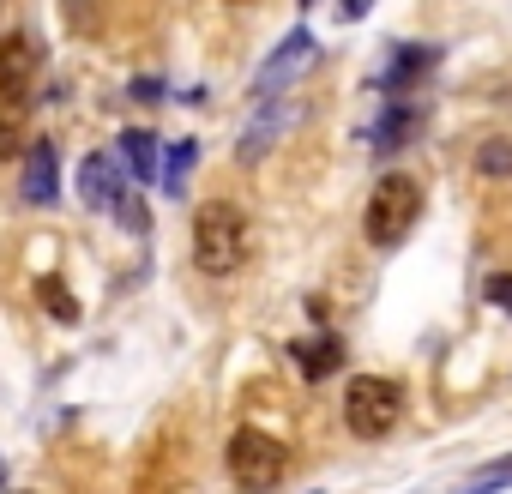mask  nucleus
Here are the masks:
<instances>
[{"label":"nucleus","mask_w":512,"mask_h":494,"mask_svg":"<svg viewBox=\"0 0 512 494\" xmlns=\"http://www.w3.org/2000/svg\"><path fill=\"white\" fill-rule=\"evenodd\" d=\"M193 266L205 278H235L247 266V217L229 199H211L193 211Z\"/></svg>","instance_id":"nucleus-1"},{"label":"nucleus","mask_w":512,"mask_h":494,"mask_svg":"<svg viewBox=\"0 0 512 494\" xmlns=\"http://www.w3.org/2000/svg\"><path fill=\"white\" fill-rule=\"evenodd\" d=\"M416 217H422V181L404 175V169H392V175H380L374 193H368L362 235H368V247H398V241L416 229Z\"/></svg>","instance_id":"nucleus-2"},{"label":"nucleus","mask_w":512,"mask_h":494,"mask_svg":"<svg viewBox=\"0 0 512 494\" xmlns=\"http://www.w3.org/2000/svg\"><path fill=\"white\" fill-rule=\"evenodd\" d=\"M229 476L241 494H272L290 476V446L266 428H235L229 434Z\"/></svg>","instance_id":"nucleus-3"},{"label":"nucleus","mask_w":512,"mask_h":494,"mask_svg":"<svg viewBox=\"0 0 512 494\" xmlns=\"http://www.w3.org/2000/svg\"><path fill=\"white\" fill-rule=\"evenodd\" d=\"M398 410H404V392L386 374H356L344 386V428L356 440H386L398 428Z\"/></svg>","instance_id":"nucleus-4"},{"label":"nucleus","mask_w":512,"mask_h":494,"mask_svg":"<svg viewBox=\"0 0 512 494\" xmlns=\"http://www.w3.org/2000/svg\"><path fill=\"white\" fill-rule=\"evenodd\" d=\"M37 67H43V43L31 31H13L0 43V103H25V91L37 85Z\"/></svg>","instance_id":"nucleus-5"},{"label":"nucleus","mask_w":512,"mask_h":494,"mask_svg":"<svg viewBox=\"0 0 512 494\" xmlns=\"http://www.w3.org/2000/svg\"><path fill=\"white\" fill-rule=\"evenodd\" d=\"M79 199H85L91 211H115V205L127 199V169H121L115 151H91V157L79 163Z\"/></svg>","instance_id":"nucleus-6"},{"label":"nucleus","mask_w":512,"mask_h":494,"mask_svg":"<svg viewBox=\"0 0 512 494\" xmlns=\"http://www.w3.org/2000/svg\"><path fill=\"white\" fill-rule=\"evenodd\" d=\"M308 61H314V37L296 25V31H290V37L272 49V61L260 67V79H253V97H278V91H284V85H290V79H296Z\"/></svg>","instance_id":"nucleus-7"},{"label":"nucleus","mask_w":512,"mask_h":494,"mask_svg":"<svg viewBox=\"0 0 512 494\" xmlns=\"http://www.w3.org/2000/svg\"><path fill=\"white\" fill-rule=\"evenodd\" d=\"M55 193H61V151H55V139H37L25 151V169H19V199L25 205H55Z\"/></svg>","instance_id":"nucleus-8"},{"label":"nucleus","mask_w":512,"mask_h":494,"mask_svg":"<svg viewBox=\"0 0 512 494\" xmlns=\"http://www.w3.org/2000/svg\"><path fill=\"white\" fill-rule=\"evenodd\" d=\"M290 121H296V103H266L260 115L247 121V133L235 139V163H241V169H247V163H260V157L284 139V127H290Z\"/></svg>","instance_id":"nucleus-9"},{"label":"nucleus","mask_w":512,"mask_h":494,"mask_svg":"<svg viewBox=\"0 0 512 494\" xmlns=\"http://www.w3.org/2000/svg\"><path fill=\"white\" fill-rule=\"evenodd\" d=\"M416 133H422V109H416V103H392V109L374 121V157H398Z\"/></svg>","instance_id":"nucleus-10"},{"label":"nucleus","mask_w":512,"mask_h":494,"mask_svg":"<svg viewBox=\"0 0 512 494\" xmlns=\"http://www.w3.org/2000/svg\"><path fill=\"white\" fill-rule=\"evenodd\" d=\"M434 61H440V55H434L428 43H398V49L386 55V73H380V85H386V91H404V85H416V79H422Z\"/></svg>","instance_id":"nucleus-11"},{"label":"nucleus","mask_w":512,"mask_h":494,"mask_svg":"<svg viewBox=\"0 0 512 494\" xmlns=\"http://www.w3.org/2000/svg\"><path fill=\"white\" fill-rule=\"evenodd\" d=\"M115 157H121V169L139 175V181H157V169H163V145H157L145 127H127L121 145H115Z\"/></svg>","instance_id":"nucleus-12"},{"label":"nucleus","mask_w":512,"mask_h":494,"mask_svg":"<svg viewBox=\"0 0 512 494\" xmlns=\"http://www.w3.org/2000/svg\"><path fill=\"white\" fill-rule=\"evenodd\" d=\"M290 356H296V368H302L308 380H326V374L344 368V338L320 332V338H308V344H290Z\"/></svg>","instance_id":"nucleus-13"},{"label":"nucleus","mask_w":512,"mask_h":494,"mask_svg":"<svg viewBox=\"0 0 512 494\" xmlns=\"http://www.w3.org/2000/svg\"><path fill=\"white\" fill-rule=\"evenodd\" d=\"M19 151H31V115L25 103H0V163H13Z\"/></svg>","instance_id":"nucleus-14"},{"label":"nucleus","mask_w":512,"mask_h":494,"mask_svg":"<svg viewBox=\"0 0 512 494\" xmlns=\"http://www.w3.org/2000/svg\"><path fill=\"white\" fill-rule=\"evenodd\" d=\"M193 157H199V145H193V139H175V145L163 151V169H157L163 193H181V187H187V169H193Z\"/></svg>","instance_id":"nucleus-15"},{"label":"nucleus","mask_w":512,"mask_h":494,"mask_svg":"<svg viewBox=\"0 0 512 494\" xmlns=\"http://www.w3.org/2000/svg\"><path fill=\"white\" fill-rule=\"evenodd\" d=\"M37 302H43V314H49V320H61V326H73V320H79V302H73V290H67L61 278H37Z\"/></svg>","instance_id":"nucleus-16"},{"label":"nucleus","mask_w":512,"mask_h":494,"mask_svg":"<svg viewBox=\"0 0 512 494\" xmlns=\"http://www.w3.org/2000/svg\"><path fill=\"white\" fill-rule=\"evenodd\" d=\"M476 175H488V181H506L512 175V139L506 133H494V139L476 145Z\"/></svg>","instance_id":"nucleus-17"},{"label":"nucleus","mask_w":512,"mask_h":494,"mask_svg":"<svg viewBox=\"0 0 512 494\" xmlns=\"http://www.w3.org/2000/svg\"><path fill=\"white\" fill-rule=\"evenodd\" d=\"M61 13H67V31H73V37H97L103 0H61Z\"/></svg>","instance_id":"nucleus-18"},{"label":"nucleus","mask_w":512,"mask_h":494,"mask_svg":"<svg viewBox=\"0 0 512 494\" xmlns=\"http://www.w3.org/2000/svg\"><path fill=\"white\" fill-rule=\"evenodd\" d=\"M115 217H121V229H133V235H145V229H151V217H145V205H139L133 193L115 205Z\"/></svg>","instance_id":"nucleus-19"},{"label":"nucleus","mask_w":512,"mask_h":494,"mask_svg":"<svg viewBox=\"0 0 512 494\" xmlns=\"http://www.w3.org/2000/svg\"><path fill=\"white\" fill-rule=\"evenodd\" d=\"M482 296H488L494 308H506V314H512V272H494V278L482 284Z\"/></svg>","instance_id":"nucleus-20"},{"label":"nucleus","mask_w":512,"mask_h":494,"mask_svg":"<svg viewBox=\"0 0 512 494\" xmlns=\"http://www.w3.org/2000/svg\"><path fill=\"white\" fill-rule=\"evenodd\" d=\"M476 482H482V488H500V482H512V458H500V464L476 470Z\"/></svg>","instance_id":"nucleus-21"},{"label":"nucleus","mask_w":512,"mask_h":494,"mask_svg":"<svg viewBox=\"0 0 512 494\" xmlns=\"http://www.w3.org/2000/svg\"><path fill=\"white\" fill-rule=\"evenodd\" d=\"M368 7H374V0H338V19L356 25V19H368Z\"/></svg>","instance_id":"nucleus-22"},{"label":"nucleus","mask_w":512,"mask_h":494,"mask_svg":"<svg viewBox=\"0 0 512 494\" xmlns=\"http://www.w3.org/2000/svg\"><path fill=\"white\" fill-rule=\"evenodd\" d=\"M133 97H139V103H157V97H163V85H157V79H133Z\"/></svg>","instance_id":"nucleus-23"},{"label":"nucleus","mask_w":512,"mask_h":494,"mask_svg":"<svg viewBox=\"0 0 512 494\" xmlns=\"http://www.w3.org/2000/svg\"><path fill=\"white\" fill-rule=\"evenodd\" d=\"M0 494H7V464H0Z\"/></svg>","instance_id":"nucleus-24"},{"label":"nucleus","mask_w":512,"mask_h":494,"mask_svg":"<svg viewBox=\"0 0 512 494\" xmlns=\"http://www.w3.org/2000/svg\"><path fill=\"white\" fill-rule=\"evenodd\" d=\"M296 7H314V0H296Z\"/></svg>","instance_id":"nucleus-25"},{"label":"nucleus","mask_w":512,"mask_h":494,"mask_svg":"<svg viewBox=\"0 0 512 494\" xmlns=\"http://www.w3.org/2000/svg\"><path fill=\"white\" fill-rule=\"evenodd\" d=\"M229 7H247V0H229Z\"/></svg>","instance_id":"nucleus-26"}]
</instances>
